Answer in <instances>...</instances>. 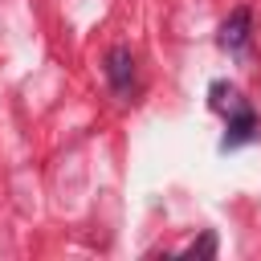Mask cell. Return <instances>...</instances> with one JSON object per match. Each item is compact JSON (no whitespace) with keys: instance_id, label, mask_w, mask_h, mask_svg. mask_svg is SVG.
<instances>
[{"instance_id":"3","label":"cell","mask_w":261,"mask_h":261,"mask_svg":"<svg viewBox=\"0 0 261 261\" xmlns=\"http://www.w3.org/2000/svg\"><path fill=\"white\" fill-rule=\"evenodd\" d=\"M106 77H110V86L118 90V94H126L130 90V82H135V57H130V49H110L106 53Z\"/></svg>"},{"instance_id":"1","label":"cell","mask_w":261,"mask_h":261,"mask_svg":"<svg viewBox=\"0 0 261 261\" xmlns=\"http://www.w3.org/2000/svg\"><path fill=\"white\" fill-rule=\"evenodd\" d=\"M253 135H257V114H253V106H249L237 90H228V126H224L220 147H224V151H232V147L249 143Z\"/></svg>"},{"instance_id":"2","label":"cell","mask_w":261,"mask_h":261,"mask_svg":"<svg viewBox=\"0 0 261 261\" xmlns=\"http://www.w3.org/2000/svg\"><path fill=\"white\" fill-rule=\"evenodd\" d=\"M249 33H253V12L241 4V8H232V12H228V20L220 24V45H224L228 53H237V49H245Z\"/></svg>"}]
</instances>
